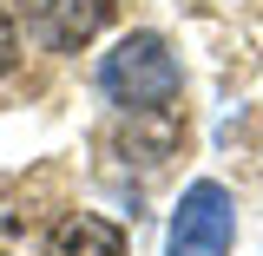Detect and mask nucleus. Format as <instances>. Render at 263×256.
<instances>
[{
    "mask_svg": "<svg viewBox=\"0 0 263 256\" xmlns=\"http://www.w3.org/2000/svg\"><path fill=\"white\" fill-rule=\"evenodd\" d=\"M99 92L125 112H164L184 92V66L164 46V33H125L105 60H99Z\"/></svg>",
    "mask_w": 263,
    "mask_h": 256,
    "instance_id": "1",
    "label": "nucleus"
},
{
    "mask_svg": "<svg viewBox=\"0 0 263 256\" xmlns=\"http://www.w3.org/2000/svg\"><path fill=\"white\" fill-rule=\"evenodd\" d=\"M237 243V204L217 178H197L184 184L178 210H171V237H164V256H230Z\"/></svg>",
    "mask_w": 263,
    "mask_h": 256,
    "instance_id": "2",
    "label": "nucleus"
},
{
    "mask_svg": "<svg viewBox=\"0 0 263 256\" xmlns=\"http://www.w3.org/2000/svg\"><path fill=\"white\" fill-rule=\"evenodd\" d=\"M105 7H112V0H33V33H40V46H53V53H79V46L105 27Z\"/></svg>",
    "mask_w": 263,
    "mask_h": 256,
    "instance_id": "3",
    "label": "nucleus"
},
{
    "mask_svg": "<svg viewBox=\"0 0 263 256\" xmlns=\"http://www.w3.org/2000/svg\"><path fill=\"white\" fill-rule=\"evenodd\" d=\"M46 256H125V230L112 224V217L72 210V217H60V224H53Z\"/></svg>",
    "mask_w": 263,
    "mask_h": 256,
    "instance_id": "4",
    "label": "nucleus"
},
{
    "mask_svg": "<svg viewBox=\"0 0 263 256\" xmlns=\"http://www.w3.org/2000/svg\"><path fill=\"white\" fill-rule=\"evenodd\" d=\"M13 60H20V27H13V13L0 7V72H13Z\"/></svg>",
    "mask_w": 263,
    "mask_h": 256,
    "instance_id": "5",
    "label": "nucleus"
}]
</instances>
